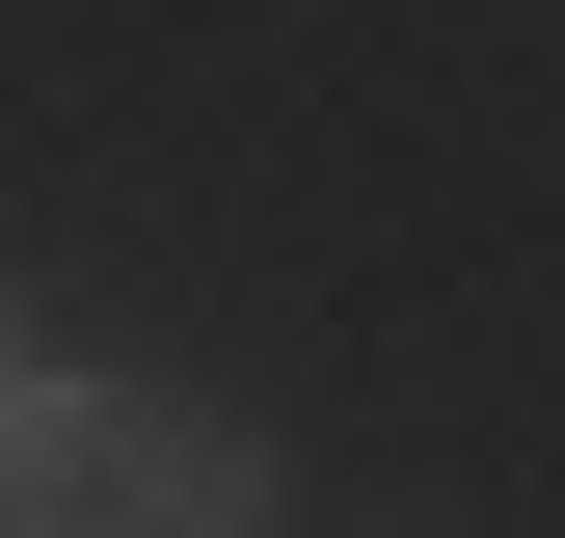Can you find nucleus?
<instances>
[{"mask_svg":"<svg viewBox=\"0 0 565 538\" xmlns=\"http://www.w3.org/2000/svg\"><path fill=\"white\" fill-rule=\"evenodd\" d=\"M0 538H269V431L216 377H28Z\"/></svg>","mask_w":565,"mask_h":538,"instance_id":"1","label":"nucleus"},{"mask_svg":"<svg viewBox=\"0 0 565 538\" xmlns=\"http://www.w3.org/2000/svg\"><path fill=\"white\" fill-rule=\"evenodd\" d=\"M0 431H28V297H0Z\"/></svg>","mask_w":565,"mask_h":538,"instance_id":"2","label":"nucleus"}]
</instances>
